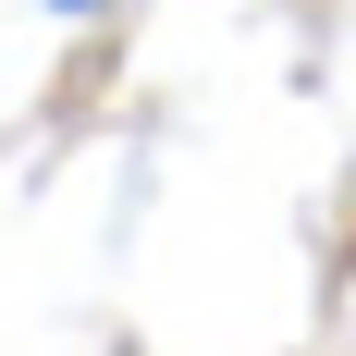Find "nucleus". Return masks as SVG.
<instances>
[{
  "label": "nucleus",
  "instance_id": "1",
  "mask_svg": "<svg viewBox=\"0 0 356 356\" xmlns=\"http://www.w3.org/2000/svg\"><path fill=\"white\" fill-rule=\"evenodd\" d=\"M62 13H86V0H62Z\"/></svg>",
  "mask_w": 356,
  "mask_h": 356
}]
</instances>
